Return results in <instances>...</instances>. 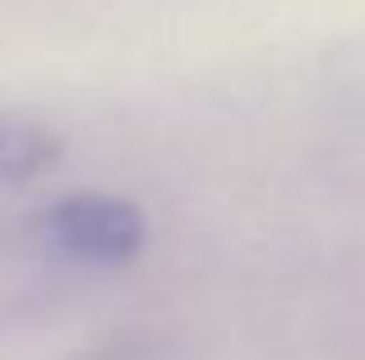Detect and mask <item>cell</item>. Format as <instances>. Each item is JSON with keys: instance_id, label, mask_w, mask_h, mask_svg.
Wrapping results in <instances>:
<instances>
[{"instance_id": "1", "label": "cell", "mask_w": 365, "mask_h": 360, "mask_svg": "<svg viewBox=\"0 0 365 360\" xmlns=\"http://www.w3.org/2000/svg\"><path fill=\"white\" fill-rule=\"evenodd\" d=\"M42 235L51 250H61L65 259L83 263V268H125L143 254L148 240V217L139 213V203L120 194H102V189H79L65 194L46 208Z\"/></svg>"}, {"instance_id": "2", "label": "cell", "mask_w": 365, "mask_h": 360, "mask_svg": "<svg viewBox=\"0 0 365 360\" xmlns=\"http://www.w3.org/2000/svg\"><path fill=\"white\" fill-rule=\"evenodd\" d=\"M61 134L46 120L24 111H0V185H24L37 180L61 157Z\"/></svg>"}]
</instances>
